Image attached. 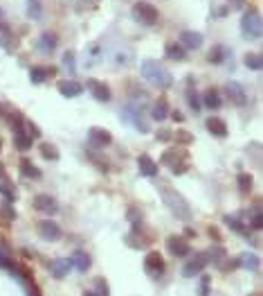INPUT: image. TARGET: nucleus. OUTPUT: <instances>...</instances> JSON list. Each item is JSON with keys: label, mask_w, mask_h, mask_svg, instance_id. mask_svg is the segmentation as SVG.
<instances>
[{"label": "nucleus", "mask_w": 263, "mask_h": 296, "mask_svg": "<svg viewBox=\"0 0 263 296\" xmlns=\"http://www.w3.org/2000/svg\"><path fill=\"white\" fill-rule=\"evenodd\" d=\"M140 73H142L144 79H146L148 84H153L155 88H171V84H174L171 73L155 59H144L142 64H140Z\"/></svg>", "instance_id": "1"}, {"label": "nucleus", "mask_w": 263, "mask_h": 296, "mask_svg": "<svg viewBox=\"0 0 263 296\" xmlns=\"http://www.w3.org/2000/svg\"><path fill=\"white\" fill-rule=\"evenodd\" d=\"M162 199H164V204H167V208L171 210L178 220H182V222L191 220V206L187 204V199H184L180 192H175V190H171V188H162Z\"/></svg>", "instance_id": "2"}, {"label": "nucleus", "mask_w": 263, "mask_h": 296, "mask_svg": "<svg viewBox=\"0 0 263 296\" xmlns=\"http://www.w3.org/2000/svg\"><path fill=\"white\" fill-rule=\"evenodd\" d=\"M241 32L245 38H261L263 34V23L261 14L257 9H247L241 18Z\"/></svg>", "instance_id": "3"}, {"label": "nucleus", "mask_w": 263, "mask_h": 296, "mask_svg": "<svg viewBox=\"0 0 263 296\" xmlns=\"http://www.w3.org/2000/svg\"><path fill=\"white\" fill-rule=\"evenodd\" d=\"M158 9L151 5V2H135L133 5V18H135L137 23H142V25H155L158 23Z\"/></svg>", "instance_id": "4"}, {"label": "nucleus", "mask_w": 263, "mask_h": 296, "mask_svg": "<svg viewBox=\"0 0 263 296\" xmlns=\"http://www.w3.org/2000/svg\"><path fill=\"white\" fill-rule=\"evenodd\" d=\"M167 251L171 253V256H175V258H184V256L191 253V247L182 235H169L167 237Z\"/></svg>", "instance_id": "5"}, {"label": "nucleus", "mask_w": 263, "mask_h": 296, "mask_svg": "<svg viewBox=\"0 0 263 296\" xmlns=\"http://www.w3.org/2000/svg\"><path fill=\"white\" fill-rule=\"evenodd\" d=\"M144 269L151 278H160L164 274V260L158 251H151L146 253V258H144Z\"/></svg>", "instance_id": "6"}, {"label": "nucleus", "mask_w": 263, "mask_h": 296, "mask_svg": "<svg viewBox=\"0 0 263 296\" xmlns=\"http://www.w3.org/2000/svg\"><path fill=\"white\" fill-rule=\"evenodd\" d=\"M38 235L45 240V242H57V240H61V226H58L57 222L52 220H43L38 222Z\"/></svg>", "instance_id": "7"}, {"label": "nucleus", "mask_w": 263, "mask_h": 296, "mask_svg": "<svg viewBox=\"0 0 263 296\" xmlns=\"http://www.w3.org/2000/svg\"><path fill=\"white\" fill-rule=\"evenodd\" d=\"M86 86H88V91L92 93V97H95L97 102H111L113 93H111V88H108L106 81H99V79H92V77H90Z\"/></svg>", "instance_id": "8"}, {"label": "nucleus", "mask_w": 263, "mask_h": 296, "mask_svg": "<svg viewBox=\"0 0 263 296\" xmlns=\"http://www.w3.org/2000/svg\"><path fill=\"white\" fill-rule=\"evenodd\" d=\"M121 120L133 122V124H135V129L140 131V134H148V124L140 118V109H137L135 104H128V107L121 111Z\"/></svg>", "instance_id": "9"}, {"label": "nucleus", "mask_w": 263, "mask_h": 296, "mask_svg": "<svg viewBox=\"0 0 263 296\" xmlns=\"http://www.w3.org/2000/svg\"><path fill=\"white\" fill-rule=\"evenodd\" d=\"M225 95L230 97L232 104H236V107H245L247 104V93L238 81H227L225 84Z\"/></svg>", "instance_id": "10"}, {"label": "nucleus", "mask_w": 263, "mask_h": 296, "mask_svg": "<svg viewBox=\"0 0 263 296\" xmlns=\"http://www.w3.org/2000/svg\"><path fill=\"white\" fill-rule=\"evenodd\" d=\"M88 140H90V145L92 147H108L113 143V136H111V131H106V129H101V127H92V129L88 131Z\"/></svg>", "instance_id": "11"}, {"label": "nucleus", "mask_w": 263, "mask_h": 296, "mask_svg": "<svg viewBox=\"0 0 263 296\" xmlns=\"http://www.w3.org/2000/svg\"><path fill=\"white\" fill-rule=\"evenodd\" d=\"M205 264H207L205 253H196V258H191L189 262L182 267V276L184 278H194V276H198L200 271L205 269Z\"/></svg>", "instance_id": "12"}, {"label": "nucleus", "mask_w": 263, "mask_h": 296, "mask_svg": "<svg viewBox=\"0 0 263 296\" xmlns=\"http://www.w3.org/2000/svg\"><path fill=\"white\" fill-rule=\"evenodd\" d=\"M34 208L45 213V215H54L58 210V204L54 197H50V194H38V197H34Z\"/></svg>", "instance_id": "13"}, {"label": "nucleus", "mask_w": 263, "mask_h": 296, "mask_svg": "<svg viewBox=\"0 0 263 296\" xmlns=\"http://www.w3.org/2000/svg\"><path fill=\"white\" fill-rule=\"evenodd\" d=\"M58 93L63 97H79L81 93H84V86H81L79 81H74V79H61L57 84Z\"/></svg>", "instance_id": "14"}, {"label": "nucleus", "mask_w": 263, "mask_h": 296, "mask_svg": "<svg viewBox=\"0 0 263 296\" xmlns=\"http://www.w3.org/2000/svg\"><path fill=\"white\" fill-rule=\"evenodd\" d=\"M57 45H58V37L57 34H50V32L41 34L38 41H36V48L41 50L43 54H52L54 50H57Z\"/></svg>", "instance_id": "15"}, {"label": "nucleus", "mask_w": 263, "mask_h": 296, "mask_svg": "<svg viewBox=\"0 0 263 296\" xmlns=\"http://www.w3.org/2000/svg\"><path fill=\"white\" fill-rule=\"evenodd\" d=\"M70 269H72V262H70L68 258H57L50 264V274H52L54 278H65V276L70 274Z\"/></svg>", "instance_id": "16"}, {"label": "nucleus", "mask_w": 263, "mask_h": 296, "mask_svg": "<svg viewBox=\"0 0 263 296\" xmlns=\"http://www.w3.org/2000/svg\"><path fill=\"white\" fill-rule=\"evenodd\" d=\"M137 167H140V174H144V177H155L158 174V163L146 154L137 156Z\"/></svg>", "instance_id": "17"}, {"label": "nucleus", "mask_w": 263, "mask_h": 296, "mask_svg": "<svg viewBox=\"0 0 263 296\" xmlns=\"http://www.w3.org/2000/svg\"><path fill=\"white\" fill-rule=\"evenodd\" d=\"M238 262H241V267L245 271H250V274H259V269H261V260H259L257 253H243Z\"/></svg>", "instance_id": "18"}, {"label": "nucleus", "mask_w": 263, "mask_h": 296, "mask_svg": "<svg viewBox=\"0 0 263 296\" xmlns=\"http://www.w3.org/2000/svg\"><path fill=\"white\" fill-rule=\"evenodd\" d=\"M205 258H207V262L216 264V267L221 269V267H223V262H225V258H227V253H225V249H223L221 244H216V247H211L209 251L205 253Z\"/></svg>", "instance_id": "19"}, {"label": "nucleus", "mask_w": 263, "mask_h": 296, "mask_svg": "<svg viewBox=\"0 0 263 296\" xmlns=\"http://www.w3.org/2000/svg\"><path fill=\"white\" fill-rule=\"evenodd\" d=\"M205 127L209 134L216 136V138H225L227 136V124H225V120H221V118H209L205 122Z\"/></svg>", "instance_id": "20"}, {"label": "nucleus", "mask_w": 263, "mask_h": 296, "mask_svg": "<svg viewBox=\"0 0 263 296\" xmlns=\"http://www.w3.org/2000/svg\"><path fill=\"white\" fill-rule=\"evenodd\" d=\"M180 41H182V48H189V50H198L200 45H203V34L200 32H182V37H180Z\"/></svg>", "instance_id": "21"}, {"label": "nucleus", "mask_w": 263, "mask_h": 296, "mask_svg": "<svg viewBox=\"0 0 263 296\" xmlns=\"http://www.w3.org/2000/svg\"><path fill=\"white\" fill-rule=\"evenodd\" d=\"M70 262H72V267L79 271V274H86V271L90 269V256L86 251H77L72 258H70Z\"/></svg>", "instance_id": "22"}, {"label": "nucleus", "mask_w": 263, "mask_h": 296, "mask_svg": "<svg viewBox=\"0 0 263 296\" xmlns=\"http://www.w3.org/2000/svg\"><path fill=\"white\" fill-rule=\"evenodd\" d=\"M9 258H11V247L0 237V267H5V269H9V271H16V267L11 264Z\"/></svg>", "instance_id": "23"}, {"label": "nucleus", "mask_w": 263, "mask_h": 296, "mask_svg": "<svg viewBox=\"0 0 263 296\" xmlns=\"http://www.w3.org/2000/svg\"><path fill=\"white\" fill-rule=\"evenodd\" d=\"M32 143H34V140L29 138V136H27L23 129H16V131H14V145H16V149L27 151L29 147H32Z\"/></svg>", "instance_id": "24"}, {"label": "nucleus", "mask_w": 263, "mask_h": 296, "mask_svg": "<svg viewBox=\"0 0 263 296\" xmlns=\"http://www.w3.org/2000/svg\"><path fill=\"white\" fill-rule=\"evenodd\" d=\"M27 18H32V21H41L43 16V5H41V0H27Z\"/></svg>", "instance_id": "25"}, {"label": "nucleus", "mask_w": 263, "mask_h": 296, "mask_svg": "<svg viewBox=\"0 0 263 296\" xmlns=\"http://www.w3.org/2000/svg\"><path fill=\"white\" fill-rule=\"evenodd\" d=\"M151 115H153V120H158V122L167 120V115H169V104H167V100H164V97L155 102V107H153Z\"/></svg>", "instance_id": "26"}, {"label": "nucleus", "mask_w": 263, "mask_h": 296, "mask_svg": "<svg viewBox=\"0 0 263 296\" xmlns=\"http://www.w3.org/2000/svg\"><path fill=\"white\" fill-rule=\"evenodd\" d=\"M243 64H245L250 70H261L263 68V57L259 52H247L245 57H243Z\"/></svg>", "instance_id": "27"}, {"label": "nucleus", "mask_w": 263, "mask_h": 296, "mask_svg": "<svg viewBox=\"0 0 263 296\" xmlns=\"http://www.w3.org/2000/svg\"><path fill=\"white\" fill-rule=\"evenodd\" d=\"M21 172H23V177H27V179H41L43 177V172L32 161H21Z\"/></svg>", "instance_id": "28"}, {"label": "nucleus", "mask_w": 263, "mask_h": 296, "mask_svg": "<svg viewBox=\"0 0 263 296\" xmlns=\"http://www.w3.org/2000/svg\"><path fill=\"white\" fill-rule=\"evenodd\" d=\"M164 52H167L169 59H174V61H184V57H187V52H184V48L180 43H169Z\"/></svg>", "instance_id": "29"}, {"label": "nucleus", "mask_w": 263, "mask_h": 296, "mask_svg": "<svg viewBox=\"0 0 263 296\" xmlns=\"http://www.w3.org/2000/svg\"><path fill=\"white\" fill-rule=\"evenodd\" d=\"M48 73H52V70L43 68V66H34L29 70V79H32V84H43V81L48 79Z\"/></svg>", "instance_id": "30"}, {"label": "nucleus", "mask_w": 263, "mask_h": 296, "mask_svg": "<svg viewBox=\"0 0 263 296\" xmlns=\"http://www.w3.org/2000/svg\"><path fill=\"white\" fill-rule=\"evenodd\" d=\"M41 156L48 158V161H58L61 154H58V149L52 145V143H43V145H41Z\"/></svg>", "instance_id": "31"}, {"label": "nucleus", "mask_w": 263, "mask_h": 296, "mask_svg": "<svg viewBox=\"0 0 263 296\" xmlns=\"http://www.w3.org/2000/svg\"><path fill=\"white\" fill-rule=\"evenodd\" d=\"M252 185H254L252 174H247V172H241V174H238V190H241L243 194L250 192V190H252Z\"/></svg>", "instance_id": "32"}, {"label": "nucleus", "mask_w": 263, "mask_h": 296, "mask_svg": "<svg viewBox=\"0 0 263 296\" xmlns=\"http://www.w3.org/2000/svg\"><path fill=\"white\" fill-rule=\"evenodd\" d=\"M225 224L232 228V231L241 233V235H247V226H243V222L238 220V217H234V215H227V217H225Z\"/></svg>", "instance_id": "33"}, {"label": "nucleus", "mask_w": 263, "mask_h": 296, "mask_svg": "<svg viewBox=\"0 0 263 296\" xmlns=\"http://www.w3.org/2000/svg\"><path fill=\"white\" fill-rule=\"evenodd\" d=\"M178 156H180V151L175 149V147H171V149H167L162 156H160V163L171 167V165H175V163H178Z\"/></svg>", "instance_id": "34"}, {"label": "nucleus", "mask_w": 263, "mask_h": 296, "mask_svg": "<svg viewBox=\"0 0 263 296\" xmlns=\"http://www.w3.org/2000/svg\"><path fill=\"white\" fill-rule=\"evenodd\" d=\"M0 192L5 194V199H7V201H16V190L11 188V183L7 181L5 177L0 179Z\"/></svg>", "instance_id": "35"}, {"label": "nucleus", "mask_w": 263, "mask_h": 296, "mask_svg": "<svg viewBox=\"0 0 263 296\" xmlns=\"http://www.w3.org/2000/svg\"><path fill=\"white\" fill-rule=\"evenodd\" d=\"M203 102H205L207 109H221V95H218L216 91H207Z\"/></svg>", "instance_id": "36"}, {"label": "nucleus", "mask_w": 263, "mask_h": 296, "mask_svg": "<svg viewBox=\"0 0 263 296\" xmlns=\"http://www.w3.org/2000/svg\"><path fill=\"white\" fill-rule=\"evenodd\" d=\"M95 296H111V287L106 278H95Z\"/></svg>", "instance_id": "37"}, {"label": "nucleus", "mask_w": 263, "mask_h": 296, "mask_svg": "<svg viewBox=\"0 0 263 296\" xmlns=\"http://www.w3.org/2000/svg\"><path fill=\"white\" fill-rule=\"evenodd\" d=\"M140 213H137V208H128V222L133 224V231H140V226H142V220H140Z\"/></svg>", "instance_id": "38"}, {"label": "nucleus", "mask_w": 263, "mask_h": 296, "mask_svg": "<svg viewBox=\"0 0 263 296\" xmlns=\"http://www.w3.org/2000/svg\"><path fill=\"white\" fill-rule=\"evenodd\" d=\"M223 52H225V50H223L221 45H216V48H211V52H209V57H207V59H209L211 64H221V61L225 59V54H223Z\"/></svg>", "instance_id": "39"}, {"label": "nucleus", "mask_w": 263, "mask_h": 296, "mask_svg": "<svg viewBox=\"0 0 263 296\" xmlns=\"http://www.w3.org/2000/svg\"><path fill=\"white\" fill-rule=\"evenodd\" d=\"M187 102H189V107H191L194 113H200V100H198V95H196L194 91H187Z\"/></svg>", "instance_id": "40"}, {"label": "nucleus", "mask_w": 263, "mask_h": 296, "mask_svg": "<svg viewBox=\"0 0 263 296\" xmlns=\"http://www.w3.org/2000/svg\"><path fill=\"white\" fill-rule=\"evenodd\" d=\"M175 140H178L180 145H191V143H194V136H191L189 131L178 129V134H175Z\"/></svg>", "instance_id": "41"}, {"label": "nucleus", "mask_w": 263, "mask_h": 296, "mask_svg": "<svg viewBox=\"0 0 263 296\" xmlns=\"http://www.w3.org/2000/svg\"><path fill=\"white\" fill-rule=\"evenodd\" d=\"M250 226H252V228H257V231L263 226V215H261V210H259V208L254 210V213H252V217H250Z\"/></svg>", "instance_id": "42"}, {"label": "nucleus", "mask_w": 263, "mask_h": 296, "mask_svg": "<svg viewBox=\"0 0 263 296\" xmlns=\"http://www.w3.org/2000/svg\"><path fill=\"white\" fill-rule=\"evenodd\" d=\"M23 122H25V127H27V136H29L32 140L41 136V129H38V127H36L34 122H29V120H23Z\"/></svg>", "instance_id": "43"}, {"label": "nucleus", "mask_w": 263, "mask_h": 296, "mask_svg": "<svg viewBox=\"0 0 263 296\" xmlns=\"http://www.w3.org/2000/svg\"><path fill=\"white\" fill-rule=\"evenodd\" d=\"M63 66L70 70V73H74V70H77V64H74V54L72 52H65L63 54Z\"/></svg>", "instance_id": "44"}, {"label": "nucleus", "mask_w": 263, "mask_h": 296, "mask_svg": "<svg viewBox=\"0 0 263 296\" xmlns=\"http://www.w3.org/2000/svg\"><path fill=\"white\" fill-rule=\"evenodd\" d=\"M198 296H209V276H203V278H200Z\"/></svg>", "instance_id": "45"}, {"label": "nucleus", "mask_w": 263, "mask_h": 296, "mask_svg": "<svg viewBox=\"0 0 263 296\" xmlns=\"http://www.w3.org/2000/svg\"><path fill=\"white\" fill-rule=\"evenodd\" d=\"M124 242H126L128 247H133V249H140L144 244V240H135V235H133V233H128V235H124Z\"/></svg>", "instance_id": "46"}, {"label": "nucleus", "mask_w": 263, "mask_h": 296, "mask_svg": "<svg viewBox=\"0 0 263 296\" xmlns=\"http://www.w3.org/2000/svg\"><path fill=\"white\" fill-rule=\"evenodd\" d=\"M227 2L232 5V9H243L245 7V0H227Z\"/></svg>", "instance_id": "47"}, {"label": "nucleus", "mask_w": 263, "mask_h": 296, "mask_svg": "<svg viewBox=\"0 0 263 296\" xmlns=\"http://www.w3.org/2000/svg\"><path fill=\"white\" fill-rule=\"evenodd\" d=\"M171 172H174V174H182V172H187V165H171Z\"/></svg>", "instance_id": "48"}, {"label": "nucleus", "mask_w": 263, "mask_h": 296, "mask_svg": "<svg viewBox=\"0 0 263 296\" xmlns=\"http://www.w3.org/2000/svg\"><path fill=\"white\" fill-rule=\"evenodd\" d=\"M169 138H171L169 131H158V140H169Z\"/></svg>", "instance_id": "49"}, {"label": "nucleus", "mask_w": 263, "mask_h": 296, "mask_svg": "<svg viewBox=\"0 0 263 296\" xmlns=\"http://www.w3.org/2000/svg\"><path fill=\"white\" fill-rule=\"evenodd\" d=\"M25 285H27V283H25ZM27 296H38L36 287H32V285H27Z\"/></svg>", "instance_id": "50"}, {"label": "nucleus", "mask_w": 263, "mask_h": 296, "mask_svg": "<svg viewBox=\"0 0 263 296\" xmlns=\"http://www.w3.org/2000/svg\"><path fill=\"white\" fill-rule=\"evenodd\" d=\"M171 115H174V120H175V122H182V113H178V111H174V113H171Z\"/></svg>", "instance_id": "51"}, {"label": "nucleus", "mask_w": 263, "mask_h": 296, "mask_svg": "<svg viewBox=\"0 0 263 296\" xmlns=\"http://www.w3.org/2000/svg\"><path fill=\"white\" fill-rule=\"evenodd\" d=\"M209 235H211V237H214V240H218V231H216V228H214V226H209Z\"/></svg>", "instance_id": "52"}, {"label": "nucleus", "mask_w": 263, "mask_h": 296, "mask_svg": "<svg viewBox=\"0 0 263 296\" xmlns=\"http://www.w3.org/2000/svg\"><path fill=\"white\" fill-rule=\"evenodd\" d=\"M184 237H196V233L191 228H184Z\"/></svg>", "instance_id": "53"}, {"label": "nucleus", "mask_w": 263, "mask_h": 296, "mask_svg": "<svg viewBox=\"0 0 263 296\" xmlns=\"http://www.w3.org/2000/svg\"><path fill=\"white\" fill-rule=\"evenodd\" d=\"M84 296H95V292H86V294Z\"/></svg>", "instance_id": "54"}, {"label": "nucleus", "mask_w": 263, "mask_h": 296, "mask_svg": "<svg viewBox=\"0 0 263 296\" xmlns=\"http://www.w3.org/2000/svg\"><path fill=\"white\" fill-rule=\"evenodd\" d=\"M0 23H2V9H0Z\"/></svg>", "instance_id": "55"}]
</instances>
